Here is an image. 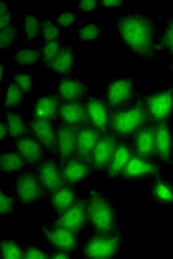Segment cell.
Listing matches in <instances>:
<instances>
[{
	"mask_svg": "<svg viewBox=\"0 0 173 259\" xmlns=\"http://www.w3.org/2000/svg\"><path fill=\"white\" fill-rule=\"evenodd\" d=\"M161 17L155 13H120L113 19V28L131 55L147 62L153 54Z\"/></svg>",
	"mask_w": 173,
	"mask_h": 259,
	"instance_id": "obj_1",
	"label": "cell"
},
{
	"mask_svg": "<svg viewBox=\"0 0 173 259\" xmlns=\"http://www.w3.org/2000/svg\"><path fill=\"white\" fill-rule=\"evenodd\" d=\"M118 227V209L113 200L90 187L86 199V229L93 234H105Z\"/></svg>",
	"mask_w": 173,
	"mask_h": 259,
	"instance_id": "obj_2",
	"label": "cell"
},
{
	"mask_svg": "<svg viewBox=\"0 0 173 259\" xmlns=\"http://www.w3.org/2000/svg\"><path fill=\"white\" fill-rule=\"evenodd\" d=\"M149 122L143 97L138 91L134 99L124 106L111 110L110 131L117 139H131Z\"/></svg>",
	"mask_w": 173,
	"mask_h": 259,
	"instance_id": "obj_3",
	"label": "cell"
},
{
	"mask_svg": "<svg viewBox=\"0 0 173 259\" xmlns=\"http://www.w3.org/2000/svg\"><path fill=\"white\" fill-rule=\"evenodd\" d=\"M122 236L120 226L110 233H90L81 244L80 255L89 258H116L122 252Z\"/></svg>",
	"mask_w": 173,
	"mask_h": 259,
	"instance_id": "obj_4",
	"label": "cell"
},
{
	"mask_svg": "<svg viewBox=\"0 0 173 259\" xmlns=\"http://www.w3.org/2000/svg\"><path fill=\"white\" fill-rule=\"evenodd\" d=\"M144 108L149 122L154 124L172 121L173 117V84L158 89L142 90Z\"/></svg>",
	"mask_w": 173,
	"mask_h": 259,
	"instance_id": "obj_5",
	"label": "cell"
},
{
	"mask_svg": "<svg viewBox=\"0 0 173 259\" xmlns=\"http://www.w3.org/2000/svg\"><path fill=\"white\" fill-rule=\"evenodd\" d=\"M147 63L153 68L173 71V14L161 17L153 54Z\"/></svg>",
	"mask_w": 173,
	"mask_h": 259,
	"instance_id": "obj_6",
	"label": "cell"
},
{
	"mask_svg": "<svg viewBox=\"0 0 173 259\" xmlns=\"http://www.w3.org/2000/svg\"><path fill=\"white\" fill-rule=\"evenodd\" d=\"M137 92L134 78H110L106 83L104 99L110 110H113L131 102Z\"/></svg>",
	"mask_w": 173,
	"mask_h": 259,
	"instance_id": "obj_7",
	"label": "cell"
},
{
	"mask_svg": "<svg viewBox=\"0 0 173 259\" xmlns=\"http://www.w3.org/2000/svg\"><path fill=\"white\" fill-rule=\"evenodd\" d=\"M44 188L35 171H23L15 180V196L18 202L30 205L40 201L45 195Z\"/></svg>",
	"mask_w": 173,
	"mask_h": 259,
	"instance_id": "obj_8",
	"label": "cell"
},
{
	"mask_svg": "<svg viewBox=\"0 0 173 259\" xmlns=\"http://www.w3.org/2000/svg\"><path fill=\"white\" fill-rule=\"evenodd\" d=\"M40 229L43 239L56 250L73 253L79 249V235L74 232L62 227L56 226L52 223L50 225L43 224L40 227Z\"/></svg>",
	"mask_w": 173,
	"mask_h": 259,
	"instance_id": "obj_9",
	"label": "cell"
},
{
	"mask_svg": "<svg viewBox=\"0 0 173 259\" xmlns=\"http://www.w3.org/2000/svg\"><path fill=\"white\" fill-rule=\"evenodd\" d=\"M161 171L156 160L144 159L134 154L120 178L124 182L152 180L161 176Z\"/></svg>",
	"mask_w": 173,
	"mask_h": 259,
	"instance_id": "obj_10",
	"label": "cell"
},
{
	"mask_svg": "<svg viewBox=\"0 0 173 259\" xmlns=\"http://www.w3.org/2000/svg\"><path fill=\"white\" fill-rule=\"evenodd\" d=\"M52 224L81 234L86 229V200L76 196L73 205L57 215Z\"/></svg>",
	"mask_w": 173,
	"mask_h": 259,
	"instance_id": "obj_11",
	"label": "cell"
},
{
	"mask_svg": "<svg viewBox=\"0 0 173 259\" xmlns=\"http://www.w3.org/2000/svg\"><path fill=\"white\" fill-rule=\"evenodd\" d=\"M90 90L89 81L84 78L67 76L55 80L54 91L61 101L84 100Z\"/></svg>",
	"mask_w": 173,
	"mask_h": 259,
	"instance_id": "obj_12",
	"label": "cell"
},
{
	"mask_svg": "<svg viewBox=\"0 0 173 259\" xmlns=\"http://www.w3.org/2000/svg\"><path fill=\"white\" fill-rule=\"evenodd\" d=\"M155 159L158 162L172 164L173 125L172 121L155 124Z\"/></svg>",
	"mask_w": 173,
	"mask_h": 259,
	"instance_id": "obj_13",
	"label": "cell"
},
{
	"mask_svg": "<svg viewBox=\"0 0 173 259\" xmlns=\"http://www.w3.org/2000/svg\"><path fill=\"white\" fill-rule=\"evenodd\" d=\"M85 105L90 124L103 134L109 132L111 110L105 99L89 94L85 98Z\"/></svg>",
	"mask_w": 173,
	"mask_h": 259,
	"instance_id": "obj_14",
	"label": "cell"
},
{
	"mask_svg": "<svg viewBox=\"0 0 173 259\" xmlns=\"http://www.w3.org/2000/svg\"><path fill=\"white\" fill-rule=\"evenodd\" d=\"M30 135L40 142L50 156L57 155V136L51 121L32 116L26 119Z\"/></svg>",
	"mask_w": 173,
	"mask_h": 259,
	"instance_id": "obj_15",
	"label": "cell"
},
{
	"mask_svg": "<svg viewBox=\"0 0 173 259\" xmlns=\"http://www.w3.org/2000/svg\"><path fill=\"white\" fill-rule=\"evenodd\" d=\"M81 126L60 124L56 130L57 136V161L59 165L67 160L74 157L77 136Z\"/></svg>",
	"mask_w": 173,
	"mask_h": 259,
	"instance_id": "obj_16",
	"label": "cell"
},
{
	"mask_svg": "<svg viewBox=\"0 0 173 259\" xmlns=\"http://www.w3.org/2000/svg\"><path fill=\"white\" fill-rule=\"evenodd\" d=\"M117 141L118 139L110 131L102 134L93 153V172H105L114 154Z\"/></svg>",
	"mask_w": 173,
	"mask_h": 259,
	"instance_id": "obj_17",
	"label": "cell"
},
{
	"mask_svg": "<svg viewBox=\"0 0 173 259\" xmlns=\"http://www.w3.org/2000/svg\"><path fill=\"white\" fill-rule=\"evenodd\" d=\"M155 124L147 122L129 140L134 154L147 159H155Z\"/></svg>",
	"mask_w": 173,
	"mask_h": 259,
	"instance_id": "obj_18",
	"label": "cell"
},
{
	"mask_svg": "<svg viewBox=\"0 0 173 259\" xmlns=\"http://www.w3.org/2000/svg\"><path fill=\"white\" fill-rule=\"evenodd\" d=\"M134 155L131 140L129 139H118L114 154L105 172L107 178L111 180L120 178Z\"/></svg>",
	"mask_w": 173,
	"mask_h": 259,
	"instance_id": "obj_19",
	"label": "cell"
},
{
	"mask_svg": "<svg viewBox=\"0 0 173 259\" xmlns=\"http://www.w3.org/2000/svg\"><path fill=\"white\" fill-rule=\"evenodd\" d=\"M60 124L82 126L90 124L85 100L61 101L59 116Z\"/></svg>",
	"mask_w": 173,
	"mask_h": 259,
	"instance_id": "obj_20",
	"label": "cell"
},
{
	"mask_svg": "<svg viewBox=\"0 0 173 259\" xmlns=\"http://www.w3.org/2000/svg\"><path fill=\"white\" fill-rule=\"evenodd\" d=\"M102 134L91 124L81 126L77 136L75 156L91 163L94 150Z\"/></svg>",
	"mask_w": 173,
	"mask_h": 259,
	"instance_id": "obj_21",
	"label": "cell"
},
{
	"mask_svg": "<svg viewBox=\"0 0 173 259\" xmlns=\"http://www.w3.org/2000/svg\"><path fill=\"white\" fill-rule=\"evenodd\" d=\"M36 172L41 185L48 193H51L65 184L59 162L52 158L46 157L38 164Z\"/></svg>",
	"mask_w": 173,
	"mask_h": 259,
	"instance_id": "obj_22",
	"label": "cell"
},
{
	"mask_svg": "<svg viewBox=\"0 0 173 259\" xmlns=\"http://www.w3.org/2000/svg\"><path fill=\"white\" fill-rule=\"evenodd\" d=\"M61 172L65 184L73 186L81 183L92 174V164L89 161L72 157L60 165Z\"/></svg>",
	"mask_w": 173,
	"mask_h": 259,
	"instance_id": "obj_23",
	"label": "cell"
},
{
	"mask_svg": "<svg viewBox=\"0 0 173 259\" xmlns=\"http://www.w3.org/2000/svg\"><path fill=\"white\" fill-rule=\"evenodd\" d=\"M14 148L25 160L27 165L37 166L48 156L42 145L32 135L18 139Z\"/></svg>",
	"mask_w": 173,
	"mask_h": 259,
	"instance_id": "obj_24",
	"label": "cell"
},
{
	"mask_svg": "<svg viewBox=\"0 0 173 259\" xmlns=\"http://www.w3.org/2000/svg\"><path fill=\"white\" fill-rule=\"evenodd\" d=\"M149 198L157 207H173V181L161 176L152 180Z\"/></svg>",
	"mask_w": 173,
	"mask_h": 259,
	"instance_id": "obj_25",
	"label": "cell"
},
{
	"mask_svg": "<svg viewBox=\"0 0 173 259\" xmlns=\"http://www.w3.org/2000/svg\"><path fill=\"white\" fill-rule=\"evenodd\" d=\"M76 56L74 46L68 43H62V47L49 70L57 77L69 76L76 69Z\"/></svg>",
	"mask_w": 173,
	"mask_h": 259,
	"instance_id": "obj_26",
	"label": "cell"
},
{
	"mask_svg": "<svg viewBox=\"0 0 173 259\" xmlns=\"http://www.w3.org/2000/svg\"><path fill=\"white\" fill-rule=\"evenodd\" d=\"M60 104V99L55 93L37 97L32 102V116L54 121L59 116Z\"/></svg>",
	"mask_w": 173,
	"mask_h": 259,
	"instance_id": "obj_27",
	"label": "cell"
},
{
	"mask_svg": "<svg viewBox=\"0 0 173 259\" xmlns=\"http://www.w3.org/2000/svg\"><path fill=\"white\" fill-rule=\"evenodd\" d=\"M4 116L8 124L10 139L18 140L21 137L30 135V130L26 123V119L24 118L19 110H5L1 113Z\"/></svg>",
	"mask_w": 173,
	"mask_h": 259,
	"instance_id": "obj_28",
	"label": "cell"
},
{
	"mask_svg": "<svg viewBox=\"0 0 173 259\" xmlns=\"http://www.w3.org/2000/svg\"><path fill=\"white\" fill-rule=\"evenodd\" d=\"M74 190L70 185L65 184L50 193V203L57 215L62 213L73 205L76 198Z\"/></svg>",
	"mask_w": 173,
	"mask_h": 259,
	"instance_id": "obj_29",
	"label": "cell"
},
{
	"mask_svg": "<svg viewBox=\"0 0 173 259\" xmlns=\"http://www.w3.org/2000/svg\"><path fill=\"white\" fill-rule=\"evenodd\" d=\"M0 158L1 172L6 175H11L13 172L22 170L27 165L25 160L15 148L2 150Z\"/></svg>",
	"mask_w": 173,
	"mask_h": 259,
	"instance_id": "obj_30",
	"label": "cell"
},
{
	"mask_svg": "<svg viewBox=\"0 0 173 259\" xmlns=\"http://www.w3.org/2000/svg\"><path fill=\"white\" fill-rule=\"evenodd\" d=\"M41 59V52L39 46L18 49L12 54L13 64L20 68H25L35 64L39 65Z\"/></svg>",
	"mask_w": 173,
	"mask_h": 259,
	"instance_id": "obj_31",
	"label": "cell"
},
{
	"mask_svg": "<svg viewBox=\"0 0 173 259\" xmlns=\"http://www.w3.org/2000/svg\"><path fill=\"white\" fill-rule=\"evenodd\" d=\"M25 97L26 95L20 90L18 86L14 81H11L6 88L3 108L5 110H19L23 105Z\"/></svg>",
	"mask_w": 173,
	"mask_h": 259,
	"instance_id": "obj_32",
	"label": "cell"
},
{
	"mask_svg": "<svg viewBox=\"0 0 173 259\" xmlns=\"http://www.w3.org/2000/svg\"><path fill=\"white\" fill-rule=\"evenodd\" d=\"M23 32L25 41L29 44L36 41L40 36L41 21L38 20L33 13L24 14Z\"/></svg>",
	"mask_w": 173,
	"mask_h": 259,
	"instance_id": "obj_33",
	"label": "cell"
},
{
	"mask_svg": "<svg viewBox=\"0 0 173 259\" xmlns=\"http://www.w3.org/2000/svg\"><path fill=\"white\" fill-rule=\"evenodd\" d=\"M0 258H23V245L13 238H3L0 241Z\"/></svg>",
	"mask_w": 173,
	"mask_h": 259,
	"instance_id": "obj_34",
	"label": "cell"
},
{
	"mask_svg": "<svg viewBox=\"0 0 173 259\" xmlns=\"http://www.w3.org/2000/svg\"><path fill=\"white\" fill-rule=\"evenodd\" d=\"M12 81L20 89V90L28 96L34 91L35 75L28 70H20L12 73Z\"/></svg>",
	"mask_w": 173,
	"mask_h": 259,
	"instance_id": "obj_35",
	"label": "cell"
},
{
	"mask_svg": "<svg viewBox=\"0 0 173 259\" xmlns=\"http://www.w3.org/2000/svg\"><path fill=\"white\" fill-rule=\"evenodd\" d=\"M62 41L60 40L42 42L39 46L41 52V59L39 65H42V68L49 70L52 62L55 60L62 47Z\"/></svg>",
	"mask_w": 173,
	"mask_h": 259,
	"instance_id": "obj_36",
	"label": "cell"
},
{
	"mask_svg": "<svg viewBox=\"0 0 173 259\" xmlns=\"http://www.w3.org/2000/svg\"><path fill=\"white\" fill-rule=\"evenodd\" d=\"M102 29L99 24L94 22L80 25L77 28V37L83 42H91L100 39Z\"/></svg>",
	"mask_w": 173,
	"mask_h": 259,
	"instance_id": "obj_37",
	"label": "cell"
},
{
	"mask_svg": "<svg viewBox=\"0 0 173 259\" xmlns=\"http://www.w3.org/2000/svg\"><path fill=\"white\" fill-rule=\"evenodd\" d=\"M19 34V28L14 22L0 28V51L6 52L14 46Z\"/></svg>",
	"mask_w": 173,
	"mask_h": 259,
	"instance_id": "obj_38",
	"label": "cell"
},
{
	"mask_svg": "<svg viewBox=\"0 0 173 259\" xmlns=\"http://www.w3.org/2000/svg\"><path fill=\"white\" fill-rule=\"evenodd\" d=\"M60 28L56 25L53 18H45L41 21L40 37L42 42L59 40L62 36Z\"/></svg>",
	"mask_w": 173,
	"mask_h": 259,
	"instance_id": "obj_39",
	"label": "cell"
},
{
	"mask_svg": "<svg viewBox=\"0 0 173 259\" xmlns=\"http://www.w3.org/2000/svg\"><path fill=\"white\" fill-rule=\"evenodd\" d=\"M17 201L15 195L12 196L1 190L0 191V214L6 217L14 213L17 207Z\"/></svg>",
	"mask_w": 173,
	"mask_h": 259,
	"instance_id": "obj_40",
	"label": "cell"
},
{
	"mask_svg": "<svg viewBox=\"0 0 173 259\" xmlns=\"http://www.w3.org/2000/svg\"><path fill=\"white\" fill-rule=\"evenodd\" d=\"M79 16L75 12H62L55 14L54 20L56 25L60 29L65 30L73 28L78 22Z\"/></svg>",
	"mask_w": 173,
	"mask_h": 259,
	"instance_id": "obj_41",
	"label": "cell"
},
{
	"mask_svg": "<svg viewBox=\"0 0 173 259\" xmlns=\"http://www.w3.org/2000/svg\"><path fill=\"white\" fill-rule=\"evenodd\" d=\"M51 258L46 249L40 244H27L23 245L24 259H43Z\"/></svg>",
	"mask_w": 173,
	"mask_h": 259,
	"instance_id": "obj_42",
	"label": "cell"
},
{
	"mask_svg": "<svg viewBox=\"0 0 173 259\" xmlns=\"http://www.w3.org/2000/svg\"><path fill=\"white\" fill-rule=\"evenodd\" d=\"M12 22V15H11V9L9 2L3 0L0 3V28H3L9 25Z\"/></svg>",
	"mask_w": 173,
	"mask_h": 259,
	"instance_id": "obj_43",
	"label": "cell"
},
{
	"mask_svg": "<svg viewBox=\"0 0 173 259\" xmlns=\"http://www.w3.org/2000/svg\"><path fill=\"white\" fill-rule=\"evenodd\" d=\"M124 3L125 1L122 0H103L98 2V7L100 10H115L124 6Z\"/></svg>",
	"mask_w": 173,
	"mask_h": 259,
	"instance_id": "obj_44",
	"label": "cell"
},
{
	"mask_svg": "<svg viewBox=\"0 0 173 259\" xmlns=\"http://www.w3.org/2000/svg\"><path fill=\"white\" fill-rule=\"evenodd\" d=\"M98 6V2L94 0H89V1H79L78 2V6L77 9L81 12L84 14L94 11Z\"/></svg>",
	"mask_w": 173,
	"mask_h": 259,
	"instance_id": "obj_45",
	"label": "cell"
},
{
	"mask_svg": "<svg viewBox=\"0 0 173 259\" xmlns=\"http://www.w3.org/2000/svg\"><path fill=\"white\" fill-rule=\"evenodd\" d=\"M9 136V129H8V124L4 116L1 115V120H0V140H5V139Z\"/></svg>",
	"mask_w": 173,
	"mask_h": 259,
	"instance_id": "obj_46",
	"label": "cell"
},
{
	"mask_svg": "<svg viewBox=\"0 0 173 259\" xmlns=\"http://www.w3.org/2000/svg\"><path fill=\"white\" fill-rule=\"evenodd\" d=\"M71 254L72 253H70V252H65V251L56 250L55 249V251H54L52 254H51V258L63 259L71 258L72 257H73Z\"/></svg>",
	"mask_w": 173,
	"mask_h": 259,
	"instance_id": "obj_47",
	"label": "cell"
},
{
	"mask_svg": "<svg viewBox=\"0 0 173 259\" xmlns=\"http://www.w3.org/2000/svg\"><path fill=\"white\" fill-rule=\"evenodd\" d=\"M6 64L5 61L1 60V63H0V81L1 82H3L6 78Z\"/></svg>",
	"mask_w": 173,
	"mask_h": 259,
	"instance_id": "obj_48",
	"label": "cell"
},
{
	"mask_svg": "<svg viewBox=\"0 0 173 259\" xmlns=\"http://www.w3.org/2000/svg\"><path fill=\"white\" fill-rule=\"evenodd\" d=\"M172 165L173 166V162H172Z\"/></svg>",
	"mask_w": 173,
	"mask_h": 259,
	"instance_id": "obj_49",
	"label": "cell"
}]
</instances>
